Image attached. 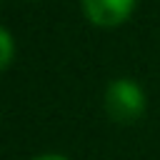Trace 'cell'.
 <instances>
[{
  "label": "cell",
  "mask_w": 160,
  "mask_h": 160,
  "mask_svg": "<svg viewBox=\"0 0 160 160\" xmlns=\"http://www.w3.org/2000/svg\"><path fill=\"white\" fill-rule=\"evenodd\" d=\"M105 108L112 120L132 122L145 112V92L138 82L128 80V78L112 80L105 92Z\"/></svg>",
  "instance_id": "6da1fadb"
},
{
  "label": "cell",
  "mask_w": 160,
  "mask_h": 160,
  "mask_svg": "<svg viewBox=\"0 0 160 160\" xmlns=\"http://www.w3.org/2000/svg\"><path fill=\"white\" fill-rule=\"evenodd\" d=\"M135 0H82L88 20L98 28H115L130 18Z\"/></svg>",
  "instance_id": "7a4b0ae2"
},
{
  "label": "cell",
  "mask_w": 160,
  "mask_h": 160,
  "mask_svg": "<svg viewBox=\"0 0 160 160\" xmlns=\"http://www.w3.org/2000/svg\"><path fill=\"white\" fill-rule=\"evenodd\" d=\"M12 55H15V42L10 38V32L5 28H0V70H5L10 65Z\"/></svg>",
  "instance_id": "3957f363"
},
{
  "label": "cell",
  "mask_w": 160,
  "mask_h": 160,
  "mask_svg": "<svg viewBox=\"0 0 160 160\" xmlns=\"http://www.w3.org/2000/svg\"><path fill=\"white\" fill-rule=\"evenodd\" d=\"M35 160H68V158H62V155H40Z\"/></svg>",
  "instance_id": "277c9868"
}]
</instances>
